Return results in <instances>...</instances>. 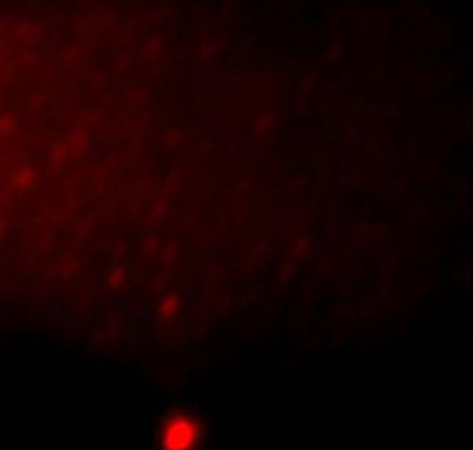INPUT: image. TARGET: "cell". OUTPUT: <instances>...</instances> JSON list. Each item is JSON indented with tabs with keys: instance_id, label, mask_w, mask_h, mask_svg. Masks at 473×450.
Returning a JSON list of instances; mask_svg holds the SVG:
<instances>
[{
	"instance_id": "obj_1",
	"label": "cell",
	"mask_w": 473,
	"mask_h": 450,
	"mask_svg": "<svg viewBox=\"0 0 473 450\" xmlns=\"http://www.w3.org/2000/svg\"><path fill=\"white\" fill-rule=\"evenodd\" d=\"M199 441V426L189 417L170 420L161 432V450H194Z\"/></svg>"
}]
</instances>
